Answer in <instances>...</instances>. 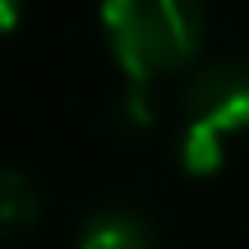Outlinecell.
<instances>
[{
    "label": "cell",
    "instance_id": "cell-2",
    "mask_svg": "<svg viewBox=\"0 0 249 249\" xmlns=\"http://www.w3.org/2000/svg\"><path fill=\"white\" fill-rule=\"evenodd\" d=\"M240 134H249V65L222 60L198 70L185 88V134H180L185 171L213 176Z\"/></svg>",
    "mask_w": 249,
    "mask_h": 249
},
{
    "label": "cell",
    "instance_id": "cell-5",
    "mask_svg": "<svg viewBox=\"0 0 249 249\" xmlns=\"http://www.w3.org/2000/svg\"><path fill=\"white\" fill-rule=\"evenodd\" d=\"M18 14H23V0H0V37L18 23Z\"/></svg>",
    "mask_w": 249,
    "mask_h": 249
},
{
    "label": "cell",
    "instance_id": "cell-3",
    "mask_svg": "<svg viewBox=\"0 0 249 249\" xmlns=\"http://www.w3.org/2000/svg\"><path fill=\"white\" fill-rule=\"evenodd\" d=\"M79 249H157V231L129 203H107L83 222Z\"/></svg>",
    "mask_w": 249,
    "mask_h": 249
},
{
    "label": "cell",
    "instance_id": "cell-1",
    "mask_svg": "<svg viewBox=\"0 0 249 249\" xmlns=\"http://www.w3.org/2000/svg\"><path fill=\"white\" fill-rule=\"evenodd\" d=\"M102 33L129 83H157L185 70L203 46L198 0H102Z\"/></svg>",
    "mask_w": 249,
    "mask_h": 249
},
{
    "label": "cell",
    "instance_id": "cell-4",
    "mask_svg": "<svg viewBox=\"0 0 249 249\" xmlns=\"http://www.w3.org/2000/svg\"><path fill=\"white\" fill-rule=\"evenodd\" d=\"M42 198L37 185L14 166H0V235H23L28 226H37Z\"/></svg>",
    "mask_w": 249,
    "mask_h": 249
}]
</instances>
